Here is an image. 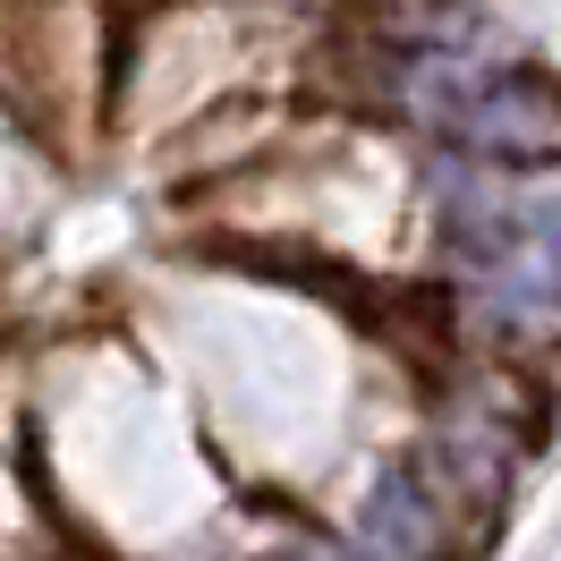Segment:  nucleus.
Here are the masks:
<instances>
[{"label": "nucleus", "instance_id": "f257e3e1", "mask_svg": "<svg viewBox=\"0 0 561 561\" xmlns=\"http://www.w3.org/2000/svg\"><path fill=\"white\" fill-rule=\"evenodd\" d=\"M459 137H477L485 153H545L561 137V85L553 77H485V85H468V103L451 111Z\"/></svg>", "mask_w": 561, "mask_h": 561}, {"label": "nucleus", "instance_id": "f03ea898", "mask_svg": "<svg viewBox=\"0 0 561 561\" xmlns=\"http://www.w3.org/2000/svg\"><path fill=\"white\" fill-rule=\"evenodd\" d=\"M375 545H391V553H425L434 545V519L417 511V485L391 468L383 493H375Z\"/></svg>", "mask_w": 561, "mask_h": 561}, {"label": "nucleus", "instance_id": "7ed1b4c3", "mask_svg": "<svg viewBox=\"0 0 561 561\" xmlns=\"http://www.w3.org/2000/svg\"><path fill=\"white\" fill-rule=\"evenodd\" d=\"M536 255H545V273L561 280V205H553V213H536Z\"/></svg>", "mask_w": 561, "mask_h": 561}]
</instances>
